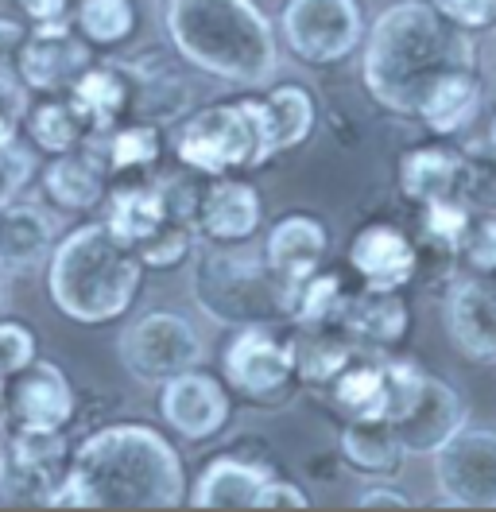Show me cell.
I'll use <instances>...</instances> for the list:
<instances>
[{
	"label": "cell",
	"instance_id": "cell-1",
	"mask_svg": "<svg viewBox=\"0 0 496 512\" xmlns=\"http://www.w3.org/2000/svg\"><path fill=\"white\" fill-rule=\"evenodd\" d=\"M186 466L171 439L148 423H105L70 450L47 509H183Z\"/></svg>",
	"mask_w": 496,
	"mask_h": 512
},
{
	"label": "cell",
	"instance_id": "cell-2",
	"mask_svg": "<svg viewBox=\"0 0 496 512\" xmlns=\"http://www.w3.org/2000/svg\"><path fill=\"white\" fill-rule=\"evenodd\" d=\"M465 66H477L473 39L454 28L431 0L388 4L361 43V78L372 101L411 121L419 117L434 82Z\"/></svg>",
	"mask_w": 496,
	"mask_h": 512
},
{
	"label": "cell",
	"instance_id": "cell-3",
	"mask_svg": "<svg viewBox=\"0 0 496 512\" xmlns=\"http://www.w3.org/2000/svg\"><path fill=\"white\" fill-rule=\"evenodd\" d=\"M159 24L167 47L217 82L252 90L276 74V28L256 0H163Z\"/></svg>",
	"mask_w": 496,
	"mask_h": 512
},
{
	"label": "cell",
	"instance_id": "cell-4",
	"mask_svg": "<svg viewBox=\"0 0 496 512\" xmlns=\"http://www.w3.org/2000/svg\"><path fill=\"white\" fill-rule=\"evenodd\" d=\"M144 264L105 222H82L62 233L47 260V295L78 326L117 322L132 311Z\"/></svg>",
	"mask_w": 496,
	"mask_h": 512
},
{
	"label": "cell",
	"instance_id": "cell-5",
	"mask_svg": "<svg viewBox=\"0 0 496 512\" xmlns=\"http://www.w3.org/2000/svg\"><path fill=\"white\" fill-rule=\"evenodd\" d=\"M190 291L194 307L214 322H279L287 311V295L272 276L264 253L241 245H202L194 249Z\"/></svg>",
	"mask_w": 496,
	"mask_h": 512
},
{
	"label": "cell",
	"instance_id": "cell-6",
	"mask_svg": "<svg viewBox=\"0 0 496 512\" xmlns=\"http://www.w3.org/2000/svg\"><path fill=\"white\" fill-rule=\"evenodd\" d=\"M171 148H175V160L190 171H198L202 179L260 171L276 160L272 144L264 136L256 97L217 101V105H206V109L183 117V125L175 128Z\"/></svg>",
	"mask_w": 496,
	"mask_h": 512
},
{
	"label": "cell",
	"instance_id": "cell-7",
	"mask_svg": "<svg viewBox=\"0 0 496 512\" xmlns=\"http://www.w3.org/2000/svg\"><path fill=\"white\" fill-rule=\"evenodd\" d=\"M117 353L132 381L159 388L186 369H198L206 357V342L194 330V322L179 311H148L121 330Z\"/></svg>",
	"mask_w": 496,
	"mask_h": 512
},
{
	"label": "cell",
	"instance_id": "cell-8",
	"mask_svg": "<svg viewBox=\"0 0 496 512\" xmlns=\"http://www.w3.org/2000/svg\"><path fill=\"white\" fill-rule=\"evenodd\" d=\"M279 35L299 63H345L365 43V8L361 0H283Z\"/></svg>",
	"mask_w": 496,
	"mask_h": 512
},
{
	"label": "cell",
	"instance_id": "cell-9",
	"mask_svg": "<svg viewBox=\"0 0 496 512\" xmlns=\"http://www.w3.org/2000/svg\"><path fill=\"white\" fill-rule=\"evenodd\" d=\"M221 377L233 392H241L256 404H272L279 396H287L299 384L291 338L279 334L276 322L233 326L225 353H221Z\"/></svg>",
	"mask_w": 496,
	"mask_h": 512
},
{
	"label": "cell",
	"instance_id": "cell-10",
	"mask_svg": "<svg viewBox=\"0 0 496 512\" xmlns=\"http://www.w3.org/2000/svg\"><path fill=\"white\" fill-rule=\"evenodd\" d=\"M434 458V489L450 509H496V427L465 423Z\"/></svg>",
	"mask_w": 496,
	"mask_h": 512
},
{
	"label": "cell",
	"instance_id": "cell-11",
	"mask_svg": "<svg viewBox=\"0 0 496 512\" xmlns=\"http://www.w3.org/2000/svg\"><path fill=\"white\" fill-rule=\"evenodd\" d=\"M66 431H31V427H4V474H0V501L4 505H51L62 474L70 466Z\"/></svg>",
	"mask_w": 496,
	"mask_h": 512
},
{
	"label": "cell",
	"instance_id": "cell-12",
	"mask_svg": "<svg viewBox=\"0 0 496 512\" xmlns=\"http://www.w3.org/2000/svg\"><path fill=\"white\" fill-rule=\"evenodd\" d=\"M78 416V392L62 365L35 357L4 384L0 419L4 427H31V431H66Z\"/></svg>",
	"mask_w": 496,
	"mask_h": 512
},
{
	"label": "cell",
	"instance_id": "cell-13",
	"mask_svg": "<svg viewBox=\"0 0 496 512\" xmlns=\"http://www.w3.org/2000/svg\"><path fill=\"white\" fill-rule=\"evenodd\" d=\"M159 416L186 443H210L233 419L229 384L198 369H186L179 377L159 384Z\"/></svg>",
	"mask_w": 496,
	"mask_h": 512
},
{
	"label": "cell",
	"instance_id": "cell-14",
	"mask_svg": "<svg viewBox=\"0 0 496 512\" xmlns=\"http://www.w3.org/2000/svg\"><path fill=\"white\" fill-rule=\"evenodd\" d=\"M93 63V47L74 32L70 20L59 24H31L28 39L20 47L16 74L31 97L39 94H66L78 74Z\"/></svg>",
	"mask_w": 496,
	"mask_h": 512
},
{
	"label": "cell",
	"instance_id": "cell-15",
	"mask_svg": "<svg viewBox=\"0 0 496 512\" xmlns=\"http://www.w3.org/2000/svg\"><path fill=\"white\" fill-rule=\"evenodd\" d=\"M128 74V117L148 125H175L190 113L194 90L171 66L167 51H140L136 59H121Z\"/></svg>",
	"mask_w": 496,
	"mask_h": 512
},
{
	"label": "cell",
	"instance_id": "cell-16",
	"mask_svg": "<svg viewBox=\"0 0 496 512\" xmlns=\"http://www.w3.org/2000/svg\"><path fill=\"white\" fill-rule=\"evenodd\" d=\"M338 326L361 353H396L411 334V303L403 288L361 284L357 291H349Z\"/></svg>",
	"mask_w": 496,
	"mask_h": 512
},
{
	"label": "cell",
	"instance_id": "cell-17",
	"mask_svg": "<svg viewBox=\"0 0 496 512\" xmlns=\"http://www.w3.org/2000/svg\"><path fill=\"white\" fill-rule=\"evenodd\" d=\"M446 334L465 361L496 365V276H465L442 303Z\"/></svg>",
	"mask_w": 496,
	"mask_h": 512
},
{
	"label": "cell",
	"instance_id": "cell-18",
	"mask_svg": "<svg viewBox=\"0 0 496 512\" xmlns=\"http://www.w3.org/2000/svg\"><path fill=\"white\" fill-rule=\"evenodd\" d=\"M62 225L47 202L12 198L0 206V272L4 276H28L47 268V260L59 245Z\"/></svg>",
	"mask_w": 496,
	"mask_h": 512
},
{
	"label": "cell",
	"instance_id": "cell-19",
	"mask_svg": "<svg viewBox=\"0 0 496 512\" xmlns=\"http://www.w3.org/2000/svg\"><path fill=\"white\" fill-rule=\"evenodd\" d=\"M264 222V202L260 191L241 179V175H217L206 179V191L194 214L198 241L206 245H245L256 237V229Z\"/></svg>",
	"mask_w": 496,
	"mask_h": 512
},
{
	"label": "cell",
	"instance_id": "cell-20",
	"mask_svg": "<svg viewBox=\"0 0 496 512\" xmlns=\"http://www.w3.org/2000/svg\"><path fill=\"white\" fill-rule=\"evenodd\" d=\"M345 260L369 288H407L419 276V241L400 225L369 222L353 233Z\"/></svg>",
	"mask_w": 496,
	"mask_h": 512
},
{
	"label": "cell",
	"instance_id": "cell-21",
	"mask_svg": "<svg viewBox=\"0 0 496 512\" xmlns=\"http://www.w3.org/2000/svg\"><path fill=\"white\" fill-rule=\"evenodd\" d=\"M260 253L268 260L272 276L279 280L283 295H291L303 280H310V276L326 264L330 233H326V225L318 222L314 214H283V218L268 229ZM283 315H287V311H283Z\"/></svg>",
	"mask_w": 496,
	"mask_h": 512
},
{
	"label": "cell",
	"instance_id": "cell-22",
	"mask_svg": "<svg viewBox=\"0 0 496 512\" xmlns=\"http://www.w3.org/2000/svg\"><path fill=\"white\" fill-rule=\"evenodd\" d=\"M396 183L407 202L423 206L434 198H469V183H473V163L465 160L454 144H415L400 156V171H396Z\"/></svg>",
	"mask_w": 496,
	"mask_h": 512
},
{
	"label": "cell",
	"instance_id": "cell-23",
	"mask_svg": "<svg viewBox=\"0 0 496 512\" xmlns=\"http://www.w3.org/2000/svg\"><path fill=\"white\" fill-rule=\"evenodd\" d=\"M276 470L260 458L248 454H217L202 466V474L194 481V489H186V501L194 509H256V497L264 489V481Z\"/></svg>",
	"mask_w": 496,
	"mask_h": 512
},
{
	"label": "cell",
	"instance_id": "cell-24",
	"mask_svg": "<svg viewBox=\"0 0 496 512\" xmlns=\"http://www.w3.org/2000/svg\"><path fill=\"white\" fill-rule=\"evenodd\" d=\"M465 423H469V404H465L462 392L450 381L427 373L423 396H419V404L396 423V435H400V443L407 454H434L454 431H462Z\"/></svg>",
	"mask_w": 496,
	"mask_h": 512
},
{
	"label": "cell",
	"instance_id": "cell-25",
	"mask_svg": "<svg viewBox=\"0 0 496 512\" xmlns=\"http://www.w3.org/2000/svg\"><path fill=\"white\" fill-rule=\"evenodd\" d=\"M39 187H43L47 206L66 210V214H86V210H97L105 202L109 171L90 144H82L74 152L51 156L43 175H39Z\"/></svg>",
	"mask_w": 496,
	"mask_h": 512
},
{
	"label": "cell",
	"instance_id": "cell-26",
	"mask_svg": "<svg viewBox=\"0 0 496 512\" xmlns=\"http://www.w3.org/2000/svg\"><path fill=\"white\" fill-rule=\"evenodd\" d=\"M86 144L105 160L109 179H117V175H152L159 160H163V152H167L163 128L148 125V121H132V117H124L121 125H113L109 132H90Z\"/></svg>",
	"mask_w": 496,
	"mask_h": 512
},
{
	"label": "cell",
	"instance_id": "cell-27",
	"mask_svg": "<svg viewBox=\"0 0 496 512\" xmlns=\"http://www.w3.org/2000/svg\"><path fill=\"white\" fill-rule=\"evenodd\" d=\"M124 245H140L148 233H155L159 225L167 222V206H163V194L155 187V175H132L121 179L105 191V218Z\"/></svg>",
	"mask_w": 496,
	"mask_h": 512
},
{
	"label": "cell",
	"instance_id": "cell-28",
	"mask_svg": "<svg viewBox=\"0 0 496 512\" xmlns=\"http://www.w3.org/2000/svg\"><path fill=\"white\" fill-rule=\"evenodd\" d=\"M477 113H481V78H477V66H465L434 82L415 121L431 136H462L477 121Z\"/></svg>",
	"mask_w": 496,
	"mask_h": 512
},
{
	"label": "cell",
	"instance_id": "cell-29",
	"mask_svg": "<svg viewBox=\"0 0 496 512\" xmlns=\"http://www.w3.org/2000/svg\"><path fill=\"white\" fill-rule=\"evenodd\" d=\"M260 101L264 136L272 144V156H283L291 148H303L318 125V101L303 82H279Z\"/></svg>",
	"mask_w": 496,
	"mask_h": 512
},
{
	"label": "cell",
	"instance_id": "cell-30",
	"mask_svg": "<svg viewBox=\"0 0 496 512\" xmlns=\"http://www.w3.org/2000/svg\"><path fill=\"white\" fill-rule=\"evenodd\" d=\"M20 132L31 140L35 152L62 156L86 144L90 121L82 117V109L70 101V94H39V101H28Z\"/></svg>",
	"mask_w": 496,
	"mask_h": 512
},
{
	"label": "cell",
	"instance_id": "cell-31",
	"mask_svg": "<svg viewBox=\"0 0 496 512\" xmlns=\"http://www.w3.org/2000/svg\"><path fill=\"white\" fill-rule=\"evenodd\" d=\"M338 450L345 466L365 478H392L407 458L400 435H396V423H388V419H345Z\"/></svg>",
	"mask_w": 496,
	"mask_h": 512
},
{
	"label": "cell",
	"instance_id": "cell-32",
	"mask_svg": "<svg viewBox=\"0 0 496 512\" xmlns=\"http://www.w3.org/2000/svg\"><path fill=\"white\" fill-rule=\"evenodd\" d=\"M66 94L90 121V132H109L128 117V74L121 63H90Z\"/></svg>",
	"mask_w": 496,
	"mask_h": 512
},
{
	"label": "cell",
	"instance_id": "cell-33",
	"mask_svg": "<svg viewBox=\"0 0 496 512\" xmlns=\"http://www.w3.org/2000/svg\"><path fill=\"white\" fill-rule=\"evenodd\" d=\"M326 392L345 419H384V353H357Z\"/></svg>",
	"mask_w": 496,
	"mask_h": 512
},
{
	"label": "cell",
	"instance_id": "cell-34",
	"mask_svg": "<svg viewBox=\"0 0 496 512\" xmlns=\"http://www.w3.org/2000/svg\"><path fill=\"white\" fill-rule=\"evenodd\" d=\"M291 353H295L299 384L326 388L361 350L341 334V326H322V330H295L291 326Z\"/></svg>",
	"mask_w": 496,
	"mask_h": 512
},
{
	"label": "cell",
	"instance_id": "cell-35",
	"mask_svg": "<svg viewBox=\"0 0 496 512\" xmlns=\"http://www.w3.org/2000/svg\"><path fill=\"white\" fill-rule=\"evenodd\" d=\"M70 24L93 51H113L136 35L140 16H136V0H74Z\"/></svg>",
	"mask_w": 496,
	"mask_h": 512
},
{
	"label": "cell",
	"instance_id": "cell-36",
	"mask_svg": "<svg viewBox=\"0 0 496 512\" xmlns=\"http://www.w3.org/2000/svg\"><path fill=\"white\" fill-rule=\"evenodd\" d=\"M349 299V288L338 272L318 268L310 280H303L299 288L287 295V315L295 330H322V326H338L341 307Z\"/></svg>",
	"mask_w": 496,
	"mask_h": 512
},
{
	"label": "cell",
	"instance_id": "cell-37",
	"mask_svg": "<svg viewBox=\"0 0 496 512\" xmlns=\"http://www.w3.org/2000/svg\"><path fill=\"white\" fill-rule=\"evenodd\" d=\"M473 214L477 206L458 194V198H434V202H423L419 206V225H423V245H431L438 253L458 256L465 233L473 225Z\"/></svg>",
	"mask_w": 496,
	"mask_h": 512
},
{
	"label": "cell",
	"instance_id": "cell-38",
	"mask_svg": "<svg viewBox=\"0 0 496 512\" xmlns=\"http://www.w3.org/2000/svg\"><path fill=\"white\" fill-rule=\"evenodd\" d=\"M198 249V229L190 222H167L159 225L155 233H148L140 245H136V256L144 264V272H167V268H179L186 264Z\"/></svg>",
	"mask_w": 496,
	"mask_h": 512
},
{
	"label": "cell",
	"instance_id": "cell-39",
	"mask_svg": "<svg viewBox=\"0 0 496 512\" xmlns=\"http://www.w3.org/2000/svg\"><path fill=\"white\" fill-rule=\"evenodd\" d=\"M423 384H427V369L411 357L400 353H384V412L380 416L388 423H400L423 396Z\"/></svg>",
	"mask_w": 496,
	"mask_h": 512
},
{
	"label": "cell",
	"instance_id": "cell-40",
	"mask_svg": "<svg viewBox=\"0 0 496 512\" xmlns=\"http://www.w3.org/2000/svg\"><path fill=\"white\" fill-rule=\"evenodd\" d=\"M469 272H481V276H496V214L493 210H477L473 225L465 233L462 249H458Z\"/></svg>",
	"mask_w": 496,
	"mask_h": 512
},
{
	"label": "cell",
	"instance_id": "cell-41",
	"mask_svg": "<svg viewBox=\"0 0 496 512\" xmlns=\"http://www.w3.org/2000/svg\"><path fill=\"white\" fill-rule=\"evenodd\" d=\"M39 357V338L24 319H8L0 315V373L12 377L24 365H31Z\"/></svg>",
	"mask_w": 496,
	"mask_h": 512
},
{
	"label": "cell",
	"instance_id": "cell-42",
	"mask_svg": "<svg viewBox=\"0 0 496 512\" xmlns=\"http://www.w3.org/2000/svg\"><path fill=\"white\" fill-rule=\"evenodd\" d=\"M31 175H35V148L31 144L12 140L8 148H0V206L28 191Z\"/></svg>",
	"mask_w": 496,
	"mask_h": 512
},
{
	"label": "cell",
	"instance_id": "cell-43",
	"mask_svg": "<svg viewBox=\"0 0 496 512\" xmlns=\"http://www.w3.org/2000/svg\"><path fill=\"white\" fill-rule=\"evenodd\" d=\"M434 8L462 32H489L496 28V0H431Z\"/></svg>",
	"mask_w": 496,
	"mask_h": 512
},
{
	"label": "cell",
	"instance_id": "cell-44",
	"mask_svg": "<svg viewBox=\"0 0 496 512\" xmlns=\"http://www.w3.org/2000/svg\"><path fill=\"white\" fill-rule=\"evenodd\" d=\"M256 509H295V512H303V509H310V497H307V489H303V485H295V481L272 474V478L264 481L260 497H256Z\"/></svg>",
	"mask_w": 496,
	"mask_h": 512
},
{
	"label": "cell",
	"instance_id": "cell-45",
	"mask_svg": "<svg viewBox=\"0 0 496 512\" xmlns=\"http://www.w3.org/2000/svg\"><path fill=\"white\" fill-rule=\"evenodd\" d=\"M28 39V28L12 16H0V82H12L20 78L16 74V59H20V47Z\"/></svg>",
	"mask_w": 496,
	"mask_h": 512
},
{
	"label": "cell",
	"instance_id": "cell-46",
	"mask_svg": "<svg viewBox=\"0 0 496 512\" xmlns=\"http://www.w3.org/2000/svg\"><path fill=\"white\" fill-rule=\"evenodd\" d=\"M353 505L357 509H415V501L396 485H369L353 497Z\"/></svg>",
	"mask_w": 496,
	"mask_h": 512
},
{
	"label": "cell",
	"instance_id": "cell-47",
	"mask_svg": "<svg viewBox=\"0 0 496 512\" xmlns=\"http://www.w3.org/2000/svg\"><path fill=\"white\" fill-rule=\"evenodd\" d=\"M16 4L31 24H59V20H70L74 0H16Z\"/></svg>",
	"mask_w": 496,
	"mask_h": 512
},
{
	"label": "cell",
	"instance_id": "cell-48",
	"mask_svg": "<svg viewBox=\"0 0 496 512\" xmlns=\"http://www.w3.org/2000/svg\"><path fill=\"white\" fill-rule=\"evenodd\" d=\"M20 121H24V113H16L8 101H0V148L20 140Z\"/></svg>",
	"mask_w": 496,
	"mask_h": 512
},
{
	"label": "cell",
	"instance_id": "cell-49",
	"mask_svg": "<svg viewBox=\"0 0 496 512\" xmlns=\"http://www.w3.org/2000/svg\"><path fill=\"white\" fill-rule=\"evenodd\" d=\"M485 156L496 163V113L489 117V125H485Z\"/></svg>",
	"mask_w": 496,
	"mask_h": 512
},
{
	"label": "cell",
	"instance_id": "cell-50",
	"mask_svg": "<svg viewBox=\"0 0 496 512\" xmlns=\"http://www.w3.org/2000/svg\"><path fill=\"white\" fill-rule=\"evenodd\" d=\"M4 284H8V276L0 272V315H4V303H8V291H4Z\"/></svg>",
	"mask_w": 496,
	"mask_h": 512
},
{
	"label": "cell",
	"instance_id": "cell-51",
	"mask_svg": "<svg viewBox=\"0 0 496 512\" xmlns=\"http://www.w3.org/2000/svg\"><path fill=\"white\" fill-rule=\"evenodd\" d=\"M4 384H8V377H4V373H0V400H4Z\"/></svg>",
	"mask_w": 496,
	"mask_h": 512
}]
</instances>
